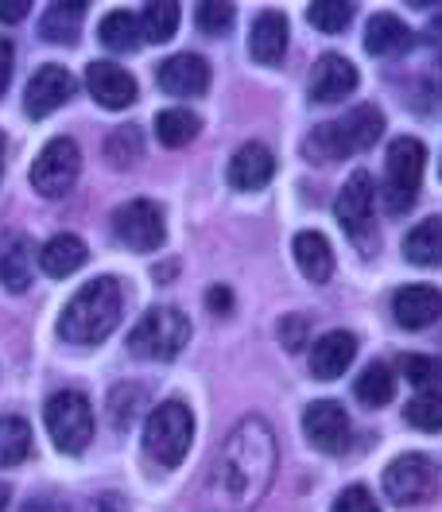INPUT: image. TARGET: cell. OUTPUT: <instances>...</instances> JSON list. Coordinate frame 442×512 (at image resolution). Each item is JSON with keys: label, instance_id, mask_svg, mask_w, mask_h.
I'll use <instances>...</instances> for the list:
<instances>
[{"label": "cell", "instance_id": "cell-1", "mask_svg": "<svg viewBox=\"0 0 442 512\" xmlns=\"http://www.w3.org/2000/svg\"><path fill=\"white\" fill-rule=\"evenodd\" d=\"M276 435L264 419H241L214 458L206 501L214 512H253L276 478Z\"/></svg>", "mask_w": 442, "mask_h": 512}, {"label": "cell", "instance_id": "cell-2", "mask_svg": "<svg viewBox=\"0 0 442 512\" xmlns=\"http://www.w3.org/2000/svg\"><path fill=\"white\" fill-rule=\"evenodd\" d=\"M121 311H125L121 284L109 280V276H97L66 303L63 319H59V334L74 346H97L113 334V326L121 322Z\"/></svg>", "mask_w": 442, "mask_h": 512}, {"label": "cell", "instance_id": "cell-3", "mask_svg": "<svg viewBox=\"0 0 442 512\" xmlns=\"http://www.w3.org/2000/svg\"><path fill=\"white\" fill-rule=\"evenodd\" d=\"M380 136H384V117H380L377 105H357V109H349L342 121H334V125H318L311 136H307V144H303V152H307V160L315 163H338L353 156V152H365V148H373Z\"/></svg>", "mask_w": 442, "mask_h": 512}, {"label": "cell", "instance_id": "cell-4", "mask_svg": "<svg viewBox=\"0 0 442 512\" xmlns=\"http://www.w3.org/2000/svg\"><path fill=\"white\" fill-rule=\"evenodd\" d=\"M423 167H427V148L415 136H396L388 144V160H384V206L388 214H408L419 198L423 183Z\"/></svg>", "mask_w": 442, "mask_h": 512}, {"label": "cell", "instance_id": "cell-5", "mask_svg": "<svg viewBox=\"0 0 442 512\" xmlns=\"http://www.w3.org/2000/svg\"><path fill=\"white\" fill-rule=\"evenodd\" d=\"M190 338V322L183 311L175 307H152L144 311L140 322L132 326L128 334V350L132 357H144V361H175Z\"/></svg>", "mask_w": 442, "mask_h": 512}, {"label": "cell", "instance_id": "cell-6", "mask_svg": "<svg viewBox=\"0 0 442 512\" xmlns=\"http://www.w3.org/2000/svg\"><path fill=\"white\" fill-rule=\"evenodd\" d=\"M190 439H194V416L183 400H167L159 404L156 412L148 416V427H144V450L152 454V462L175 470L190 450Z\"/></svg>", "mask_w": 442, "mask_h": 512}, {"label": "cell", "instance_id": "cell-7", "mask_svg": "<svg viewBox=\"0 0 442 512\" xmlns=\"http://www.w3.org/2000/svg\"><path fill=\"white\" fill-rule=\"evenodd\" d=\"M43 419H47V435L55 439V447L63 454H82L94 439V408L74 388L55 392L43 408Z\"/></svg>", "mask_w": 442, "mask_h": 512}, {"label": "cell", "instance_id": "cell-8", "mask_svg": "<svg viewBox=\"0 0 442 512\" xmlns=\"http://www.w3.org/2000/svg\"><path fill=\"white\" fill-rule=\"evenodd\" d=\"M435 489H439V474L423 454H400L384 470V493L396 505H423L435 497Z\"/></svg>", "mask_w": 442, "mask_h": 512}, {"label": "cell", "instance_id": "cell-9", "mask_svg": "<svg viewBox=\"0 0 442 512\" xmlns=\"http://www.w3.org/2000/svg\"><path fill=\"white\" fill-rule=\"evenodd\" d=\"M78 171H82V152H78V144L74 140H51L32 163V187L39 194H47V198H59L74 187V179H78Z\"/></svg>", "mask_w": 442, "mask_h": 512}, {"label": "cell", "instance_id": "cell-10", "mask_svg": "<svg viewBox=\"0 0 442 512\" xmlns=\"http://www.w3.org/2000/svg\"><path fill=\"white\" fill-rule=\"evenodd\" d=\"M113 233L125 241L128 249H136V253H156L159 245L167 241L163 214H159L156 202H148V198L125 202V206L113 214Z\"/></svg>", "mask_w": 442, "mask_h": 512}, {"label": "cell", "instance_id": "cell-11", "mask_svg": "<svg viewBox=\"0 0 442 512\" xmlns=\"http://www.w3.org/2000/svg\"><path fill=\"white\" fill-rule=\"evenodd\" d=\"M70 97H74V74L59 63H47L32 74V82L24 90V109H28V117L39 121V117H51L55 109H63Z\"/></svg>", "mask_w": 442, "mask_h": 512}, {"label": "cell", "instance_id": "cell-12", "mask_svg": "<svg viewBox=\"0 0 442 512\" xmlns=\"http://www.w3.org/2000/svg\"><path fill=\"white\" fill-rule=\"evenodd\" d=\"M303 431L315 450L326 454H342L349 447V416L338 400H315L303 412Z\"/></svg>", "mask_w": 442, "mask_h": 512}, {"label": "cell", "instance_id": "cell-13", "mask_svg": "<svg viewBox=\"0 0 442 512\" xmlns=\"http://www.w3.org/2000/svg\"><path fill=\"white\" fill-rule=\"evenodd\" d=\"M86 90L94 94L97 105L105 109H128L136 101V78L128 74L125 66L117 63H90L86 66Z\"/></svg>", "mask_w": 442, "mask_h": 512}, {"label": "cell", "instance_id": "cell-14", "mask_svg": "<svg viewBox=\"0 0 442 512\" xmlns=\"http://www.w3.org/2000/svg\"><path fill=\"white\" fill-rule=\"evenodd\" d=\"M156 82L159 90L171 97H198L210 90V63L198 55H175V59L159 63Z\"/></svg>", "mask_w": 442, "mask_h": 512}, {"label": "cell", "instance_id": "cell-15", "mask_svg": "<svg viewBox=\"0 0 442 512\" xmlns=\"http://www.w3.org/2000/svg\"><path fill=\"white\" fill-rule=\"evenodd\" d=\"M272 175H276V156H272L264 144H256V140L241 144V148L233 152V160H229V171H225L229 187H233V191H245V194L260 191Z\"/></svg>", "mask_w": 442, "mask_h": 512}, {"label": "cell", "instance_id": "cell-16", "mask_svg": "<svg viewBox=\"0 0 442 512\" xmlns=\"http://www.w3.org/2000/svg\"><path fill=\"white\" fill-rule=\"evenodd\" d=\"M307 90H311V101H318V105L342 101L357 90V66L349 63L346 55H322L311 70Z\"/></svg>", "mask_w": 442, "mask_h": 512}, {"label": "cell", "instance_id": "cell-17", "mask_svg": "<svg viewBox=\"0 0 442 512\" xmlns=\"http://www.w3.org/2000/svg\"><path fill=\"white\" fill-rule=\"evenodd\" d=\"M392 315L404 330H423L442 319V291L431 284H408L396 291L392 299Z\"/></svg>", "mask_w": 442, "mask_h": 512}, {"label": "cell", "instance_id": "cell-18", "mask_svg": "<svg viewBox=\"0 0 442 512\" xmlns=\"http://www.w3.org/2000/svg\"><path fill=\"white\" fill-rule=\"evenodd\" d=\"M334 214H338V222H342V229L353 241L369 229V218H373V179L365 171H357V175L346 179V187H342L338 202H334Z\"/></svg>", "mask_w": 442, "mask_h": 512}, {"label": "cell", "instance_id": "cell-19", "mask_svg": "<svg viewBox=\"0 0 442 512\" xmlns=\"http://www.w3.org/2000/svg\"><path fill=\"white\" fill-rule=\"evenodd\" d=\"M357 357V338L346 330H334V334H322L315 346H311V373L315 381H338L353 365Z\"/></svg>", "mask_w": 442, "mask_h": 512}, {"label": "cell", "instance_id": "cell-20", "mask_svg": "<svg viewBox=\"0 0 442 512\" xmlns=\"http://www.w3.org/2000/svg\"><path fill=\"white\" fill-rule=\"evenodd\" d=\"M291 253H295L299 272H303L311 284H326V280L334 276V249H330V241H326L322 233H315V229L295 233Z\"/></svg>", "mask_w": 442, "mask_h": 512}, {"label": "cell", "instance_id": "cell-21", "mask_svg": "<svg viewBox=\"0 0 442 512\" xmlns=\"http://www.w3.org/2000/svg\"><path fill=\"white\" fill-rule=\"evenodd\" d=\"M249 51L256 63L280 66L287 55V16L284 12H260L249 35Z\"/></svg>", "mask_w": 442, "mask_h": 512}, {"label": "cell", "instance_id": "cell-22", "mask_svg": "<svg viewBox=\"0 0 442 512\" xmlns=\"http://www.w3.org/2000/svg\"><path fill=\"white\" fill-rule=\"evenodd\" d=\"M411 47V32L408 24L392 12H377L365 28V51L369 55H380V59H392V55H404Z\"/></svg>", "mask_w": 442, "mask_h": 512}, {"label": "cell", "instance_id": "cell-23", "mask_svg": "<svg viewBox=\"0 0 442 512\" xmlns=\"http://www.w3.org/2000/svg\"><path fill=\"white\" fill-rule=\"evenodd\" d=\"M82 264H86V245H82L74 233H59V237H51V241L39 249V268H43L47 276H55V280L78 272Z\"/></svg>", "mask_w": 442, "mask_h": 512}, {"label": "cell", "instance_id": "cell-24", "mask_svg": "<svg viewBox=\"0 0 442 512\" xmlns=\"http://www.w3.org/2000/svg\"><path fill=\"white\" fill-rule=\"evenodd\" d=\"M0 284L8 291H24L32 284V241L12 237L0 245Z\"/></svg>", "mask_w": 442, "mask_h": 512}, {"label": "cell", "instance_id": "cell-25", "mask_svg": "<svg viewBox=\"0 0 442 512\" xmlns=\"http://www.w3.org/2000/svg\"><path fill=\"white\" fill-rule=\"evenodd\" d=\"M82 16H86V4L82 0H59L47 8L43 24H39V35L47 43H74L78 39V28H82Z\"/></svg>", "mask_w": 442, "mask_h": 512}, {"label": "cell", "instance_id": "cell-26", "mask_svg": "<svg viewBox=\"0 0 442 512\" xmlns=\"http://www.w3.org/2000/svg\"><path fill=\"white\" fill-rule=\"evenodd\" d=\"M404 256L419 268L442 264V218H427L404 237Z\"/></svg>", "mask_w": 442, "mask_h": 512}, {"label": "cell", "instance_id": "cell-27", "mask_svg": "<svg viewBox=\"0 0 442 512\" xmlns=\"http://www.w3.org/2000/svg\"><path fill=\"white\" fill-rule=\"evenodd\" d=\"M353 396L365 404V408H384L392 396H396V373L384 365V361H373L357 384H353Z\"/></svg>", "mask_w": 442, "mask_h": 512}, {"label": "cell", "instance_id": "cell-28", "mask_svg": "<svg viewBox=\"0 0 442 512\" xmlns=\"http://www.w3.org/2000/svg\"><path fill=\"white\" fill-rule=\"evenodd\" d=\"M32 454V427L20 416H0V470L20 466Z\"/></svg>", "mask_w": 442, "mask_h": 512}, {"label": "cell", "instance_id": "cell-29", "mask_svg": "<svg viewBox=\"0 0 442 512\" xmlns=\"http://www.w3.org/2000/svg\"><path fill=\"white\" fill-rule=\"evenodd\" d=\"M198 128H202V121L190 109H163L156 117V136L159 144H167V148H187L190 140L198 136Z\"/></svg>", "mask_w": 442, "mask_h": 512}, {"label": "cell", "instance_id": "cell-30", "mask_svg": "<svg viewBox=\"0 0 442 512\" xmlns=\"http://www.w3.org/2000/svg\"><path fill=\"white\" fill-rule=\"evenodd\" d=\"M101 43L109 47V51H136L140 47V20L132 16V12H109L105 20H101Z\"/></svg>", "mask_w": 442, "mask_h": 512}, {"label": "cell", "instance_id": "cell-31", "mask_svg": "<svg viewBox=\"0 0 442 512\" xmlns=\"http://www.w3.org/2000/svg\"><path fill=\"white\" fill-rule=\"evenodd\" d=\"M179 28V4H167V0H156L140 12V32L148 35L152 43H167Z\"/></svg>", "mask_w": 442, "mask_h": 512}, {"label": "cell", "instance_id": "cell-32", "mask_svg": "<svg viewBox=\"0 0 442 512\" xmlns=\"http://www.w3.org/2000/svg\"><path fill=\"white\" fill-rule=\"evenodd\" d=\"M400 373H404V381L415 384V388H439L442 384V361L439 357H431V353H404L400 357Z\"/></svg>", "mask_w": 442, "mask_h": 512}, {"label": "cell", "instance_id": "cell-33", "mask_svg": "<svg viewBox=\"0 0 442 512\" xmlns=\"http://www.w3.org/2000/svg\"><path fill=\"white\" fill-rule=\"evenodd\" d=\"M404 419L419 431H442V388H431V392H419L404 408Z\"/></svg>", "mask_w": 442, "mask_h": 512}, {"label": "cell", "instance_id": "cell-34", "mask_svg": "<svg viewBox=\"0 0 442 512\" xmlns=\"http://www.w3.org/2000/svg\"><path fill=\"white\" fill-rule=\"evenodd\" d=\"M140 152H144V136L136 125H121L105 140V156L113 167H132V160H140Z\"/></svg>", "mask_w": 442, "mask_h": 512}, {"label": "cell", "instance_id": "cell-35", "mask_svg": "<svg viewBox=\"0 0 442 512\" xmlns=\"http://www.w3.org/2000/svg\"><path fill=\"white\" fill-rule=\"evenodd\" d=\"M307 20L315 24L318 32H346L349 20H353V4L349 0H318L307 8Z\"/></svg>", "mask_w": 442, "mask_h": 512}, {"label": "cell", "instance_id": "cell-36", "mask_svg": "<svg viewBox=\"0 0 442 512\" xmlns=\"http://www.w3.org/2000/svg\"><path fill=\"white\" fill-rule=\"evenodd\" d=\"M233 20H237V8L225 4V0H206V4H198V28L206 35H225L233 28Z\"/></svg>", "mask_w": 442, "mask_h": 512}, {"label": "cell", "instance_id": "cell-37", "mask_svg": "<svg viewBox=\"0 0 442 512\" xmlns=\"http://www.w3.org/2000/svg\"><path fill=\"white\" fill-rule=\"evenodd\" d=\"M334 512H380V505L373 501V493H369L365 485H349V489L338 493Z\"/></svg>", "mask_w": 442, "mask_h": 512}, {"label": "cell", "instance_id": "cell-38", "mask_svg": "<svg viewBox=\"0 0 442 512\" xmlns=\"http://www.w3.org/2000/svg\"><path fill=\"white\" fill-rule=\"evenodd\" d=\"M280 342H284L287 350H303L307 346V319L303 315H287L284 322H280Z\"/></svg>", "mask_w": 442, "mask_h": 512}, {"label": "cell", "instance_id": "cell-39", "mask_svg": "<svg viewBox=\"0 0 442 512\" xmlns=\"http://www.w3.org/2000/svg\"><path fill=\"white\" fill-rule=\"evenodd\" d=\"M28 16V0H0V24H20Z\"/></svg>", "mask_w": 442, "mask_h": 512}, {"label": "cell", "instance_id": "cell-40", "mask_svg": "<svg viewBox=\"0 0 442 512\" xmlns=\"http://www.w3.org/2000/svg\"><path fill=\"white\" fill-rule=\"evenodd\" d=\"M8 82H12V43L0 35V97L8 90Z\"/></svg>", "mask_w": 442, "mask_h": 512}, {"label": "cell", "instance_id": "cell-41", "mask_svg": "<svg viewBox=\"0 0 442 512\" xmlns=\"http://www.w3.org/2000/svg\"><path fill=\"white\" fill-rule=\"evenodd\" d=\"M210 307H214L218 315H225V311L233 307V291H229V288H210Z\"/></svg>", "mask_w": 442, "mask_h": 512}, {"label": "cell", "instance_id": "cell-42", "mask_svg": "<svg viewBox=\"0 0 442 512\" xmlns=\"http://www.w3.org/2000/svg\"><path fill=\"white\" fill-rule=\"evenodd\" d=\"M20 512H66L63 501H51V497H35V501H28Z\"/></svg>", "mask_w": 442, "mask_h": 512}, {"label": "cell", "instance_id": "cell-43", "mask_svg": "<svg viewBox=\"0 0 442 512\" xmlns=\"http://www.w3.org/2000/svg\"><path fill=\"white\" fill-rule=\"evenodd\" d=\"M4 505H8V485H0V512H4Z\"/></svg>", "mask_w": 442, "mask_h": 512}]
</instances>
